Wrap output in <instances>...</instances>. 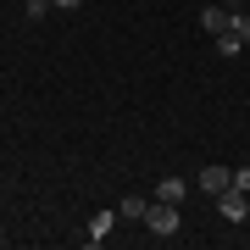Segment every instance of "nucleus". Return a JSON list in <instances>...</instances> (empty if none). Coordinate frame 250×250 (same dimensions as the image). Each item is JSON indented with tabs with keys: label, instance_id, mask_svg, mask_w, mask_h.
I'll list each match as a JSON object with an SVG mask.
<instances>
[{
	"label": "nucleus",
	"instance_id": "nucleus-1",
	"mask_svg": "<svg viewBox=\"0 0 250 250\" xmlns=\"http://www.w3.org/2000/svg\"><path fill=\"white\" fill-rule=\"evenodd\" d=\"M184 223H178V206L172 200H150V211H145V233H156V239H172Z\"/></svg>",
	"mask_w": 250,
	"mask_h": 250
},
{
	"label": "nucleus",
	"instance_id": "nucleus-2",
	"mask_svg": "<svg viewBox=\"0 0 250 250\" xmlns=\"http://www.w3.org/2000/svg\"><path fill=\"white\" fill-rule=\"evenodd\" d=\"M217 211H223V223H245V217H250V195L228 184L223 195H217Z\"/></svg>",
	"mask_w": 250,
	"mask_h": 250
},
{
	"label": "nucleus",
	"instance_id": "nucleus-3",
	"mask_svg": "<svg viewBox=\"0 0 250 250\" xmlns=\"http://www.w3.org/2000/svg\"><path fill=\"white\" fill-rule=\"evenodd\" d=\"M117 228V211H95L89 217V228H83V239H89V245H106V233Z\"/></svg>",
	"mask_w": 250,
	"mask_h": 250
},
{
	"label": "nucleus",
	"instance_id": "nucleus-4",
	"mask_svg": "<svg viewBox=\"0 0 250 250\" xmlns=\"http://www.w3.org/2000/svg\"><path fill=\"white\" fill-rule=\"evenodd\" d=\"M228 184H233V167H206L200 172V189H206V195H223Z\"/></svg>",
	"mask_w": 250,
	"mask_h": 250
},
{
	"label": "nucleus",
	"instance_id": "nucleus-5",
	"mask_svg": "<svg viewBox=\"0 0 250 250\" xmlns=\"http://www.w3.org/2000/svg\"><path fill=\"white\" fill-rule=\"evenodd\" d=\"M228 17H233L228 6H206V11H200V28H206V34L217 39V34H223V28H228Z\"/></svg>",
	"mask_w": 250,
	"mask_h": 250
},
{
	"label": "nucleus",
	"instance_id": "nucleus-6",
	"mask_svg": "<svg viewBox=\"0 0 250 250\" xmlns=\"http://www.w3.org/2000/svg\"><path fill=\"white\" fill-rule=\"evenodd\" d=\"M184 195H189V184H184V178H161V184H156V200H172V206H178Z\"/></svg>",
	"mask_w": 250,
	"mask_h": 250
},
{
	"label": "nucleus",
	"instance_id": "nucleus-7",
	"mask_svg": "<svg viewBox=\"0 0 250 250\" xmlns=\"http://www.w3.org/2000/svg\"><path fill=\"white\" fill-rule=\"evenodd\" d=\"M117 211H123L128 223H145V211H150V200H145V195H128L123 206H117Z\"/></svg>",
	"mask_w": 250,
	"mask_h": 250
},
{
	"label": "nucleus",
	"instance_id": "nucleus-8",
	"mask_svg": "<svg viewBox=\"0 0 250 250\" xmlns=\"http://www.w3.org/2000/svg\"><path fill=\"white\" fill-rule=\"evenodd\" d=\"M223 34H233V39H239V45H250V11H233Z\"/></svg>",
	"mask_w": 250,
	"mask_h": 250
},
{
	"label": "nucleus",
	"instance_id": "nucleus-9",
	"mask_svg": "<svg viewBox=\"0 0 250 250\" xmlns=\"http://www.w3.org/2000/svg\"><path fill=\"white\" fill-rule=\"evenodd\" d=\"M245 45H239V39H233V34H217V56H239Z\"/></svg>",
	"mask_w": 250,
	"mask_h": 250
},
{
	"label": "nucleus",
	"instance_id": "nucleus-10",
	"mask_svg": "<svg viewBox=\"0 0 250 250\" xmlns=\"http://www.w3.org/2000/svg\"><path fill=\"white\" fill-rule=\"evenodd\" d=\"M22 6H28V17H45V11L56 6V0H22Z\"/></svg>",
	"mask_w": 250,
	"mask_h": 250
},
{
	"label": "nucleus",
	"instance_id": "nucleus-11",
	"mask_svg": "<svg viewBox=\"0 0 250 250\" xmlns=\"http://www.w3.org/2000/svg\"><path fill=\"white\" fill-rule=\"evenodd\" d=\"M233 189H245V195H250V167H233Z\"/></svg>",
	"mask_w": 250,
	"mask_h": 250
},
{
	"label": "nucleus",
	"instance_id": "nucleus-12",
	"mask_svg": "<svg viewBox=\"0 0 250 250\" xmlns=\"http://www.w3.org/2000/svg\"><path fill=\"white\" fill-rule=\"evenodd\" d=\"M56 6H62V11H78V6H83V0H56Z\"/></svg>",
	"mask_w": 250,
	"mask_h": 250
}]
</instances>
